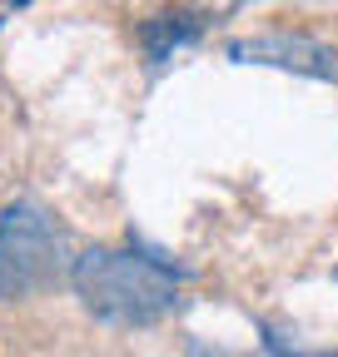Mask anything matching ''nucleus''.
Listing matches in <instances>:
<instances>
[{"mask_svg": "<svg viewBox=\"0 0 338 357\" xmlns=\"http://www.w3.org/2000/svg\"><path fill=\"white\" fill-rule=\"evenodd\" d=\"M264 333H269L264 342H269L274 357H338V352H309V347H299V342H288V337H284L279 328H269V323H264Z\"/></svg>", "mask_w": 338, "mask_h": 357, "instance_id": "nucleus-5", "label": "nucleus"}, {"mask_svg": "<svg viewBox=\"0 0 338 357\" xmlns=\"http://www.w3.org/2000/svg\"><path fill=\"white\" fill-rule=\"evenodd\" d=\"M184 352H189V357H229V352H219V347H214V352H209V347H204L199 337H189V347H184Z\"/></svg>", "mask_w": 338, "mask_h": 357, "instance_id": "nucleus-6", "label": "nucleus"}, {"mask_svg": "<svg viewBox=\"0 0 338 357\" xmlns=\"http://www.w3.org/2000/svg\"><path fill=\"white\" fill-rule=\"evenodd\" d=\"M189 40H199V15H189V10H164V15H149L140 25V45H145L149 65H164Z\"/></svg>", "mask_w": 338, "mask_h": 357, "instance_id": "nucleus-4", "label": "nucleus"}, {"mask_svg": "<svg viewBox=\"0 0 338 357\" xmlns=\"http://www.w3.org/2000/svg\"><path fill=\"white\" fill-rule=\"evenodd\" d=\"M229 55L244 65H274L288 75H309V79H328L338 84V50L314 35H293V30H269L254 40H234Z\"/></svg>", "mask_w": 338, "mask_h": 357, "instance_id": "nucleus-3", "label": "nucleus"}, {"mask_svg": "<svg viewBox=\"0 0 338 357\" xmlns=\"http://www.w3.org/2000/svg\"><path fill=\"white\" fill-rule=\"evenodd\" d=\"M90 318L115 328H145L179 307L184 268L145 248H84L70 273Z\"/></svg>", "mask_w": 338, "mask_h": 357, "instance_id": "nucleus-1", "label": "nucleus"}, {"mask_svg": "<svg viewBox=\"0 0 338 357\" xmlns=\"http://www.w3.org/2000/svg\"><path fill=\"white\" fill-rule=\"evenodd\" d=\"M75 258L70 234L40 204L20 199L0 213V303L55 288L65 273H75Z\"/></svg>", "mask_w": 338, "mask_h": 357, "instance_id": "nucleus-2", "label": "nucleus"}]
</instances>
